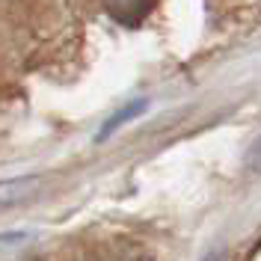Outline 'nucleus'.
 <instances>
[{"label": "nucleus", "instance_id": "obj_1", "mask_svg": "<svg viewBox=\"0 0 261 261\" xmlns=\"http://www.w3.org/2000/svg\"><path fill=\"white\" fill-rule=\"evenodd\" d=\"M161 0H104V12L122 27H140Z\"/></svg>", "mask_w": 261, "mask_h": 261}, {"label": "nucleus", "instance_id": "obj_2", "mask_svg": "<svg viewBox=\"0 0 261 261\" xmlns=\"http://www.w3.org/2000/svg\"><path fill=\"white\" fill-rule=\"evenodd\" d=\"M42 187L39 175H18V178H3L0 181V211L27 202L36 190Z\"/></svg>", "mask_w": 261, "mask_h": 261}, {"label": "nucleus", "instance_id": "obj_3", "mask_svg": "<svg viewBox=\"0 0 261 261\" xmlns=\"http://www.w3.org/2000/svg\"><path fill=\"white\" fill-rule=\"evenodd\" d=\"M146 107H148L146 98H143V101H134V104H128V107H122V110L113 116V119H107V122H104V128L98 130V140H107L113 130H119L122 125H125V122H130V119H137V116L143 113Z\"/></svg>", "mask_w": 261, "mask_h": 261}, {"label": "nucleus", "instance_id": "obj_4", "mask_svg": "<svg viewBox=\"0 0 261 261\" xmlns=\"http://www.w3.org/2000/svg\"><path fill=\"white\" fill-rule=\"evenodd\" d=\"M249 166H252V169H255V172L261 175V140L255 143V148H252V154H249Z\"/></svg>", "mask_w": 261, "mask_h": 261}]
</instances>
